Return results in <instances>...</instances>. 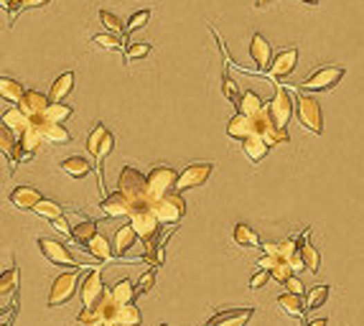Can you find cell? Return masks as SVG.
Here are the masks:
<instances>
[{
	"label": "cell",
	"mask_w": 364,
	"mask_h": 326,
	"mask_svg": "<svg viewBox=\"0 0 364 326\" xmlns=\"http://www.w3.org/2000/svg\"><path fill=\"white\" fill-rule=\"evenodd\" d=\"M41 199H44L41 191L33 189V186H16L10 191V204L16 209H33Z\"/></svg>",
	"instance_id": "obj_20"
},
{
	"label": "cell",
	"mask_w": 364,
	"mask_h": 326,
	"mask_svg": "<svg viewBox=\"0 0 364 326\" xmlns=\"http://www.w3.org/2000/svg\"><path fill=\"white\" fill-rule=\"evenodd\" d=\"M250 56L257 69H270L273 64V48H270V41L262 36V33H255L253 41H250Z\"/></svg>",
	"instance_id": "obj_18"
},
{
	"label": "cell",
	"mask_w": 364,
	"mask_h": 326,
	"mask_svg": "<svg viewBox=\"0 0 364 326\" xmlns=\"http://www.w3.org/2000/svg\"><path fill=\"white\" fill-rule=\"evenodd\" d=\"M69 118H71V107L64 102H51L48 110L44 112V120H48V123H66Z\"/></svg>",
	"instance_id": "obj_39"
},
{
	"label": "cell",
	"mask_w": 364,
	"mask_h": 326,
	"mask_svg": "<svg viewBox=\"0 0 364 326\" xmlns=\"http://www.w3.org/2000/svg\"><path fill=\"white\" fill-rule=\"evenodd\" d=\"M306 326H326V318H316V321H311V324Z\"/></svg>",
	"instance_id": "obj_53"
},
{
	"label": "cell",
	"mask_w": 364,
	"mask_h": 326,
	"mask_svg": "<svg viewBox=\"0 0 364 326\" xmlns=\"http://www.w3.org/2000/svg\"><path fill=\"white\" fill-rule=\"evenodd\" d=\"M326 298H329V286L311 288L309 296H306V309H318V306H324Z\"/></svg>",
	"instance_id": "obj_42"
},
{
	"label": "cell",
	"mask_w": 364,
	"mask_h": 326,
	"mask_svg": "<svg viewBox=\"0 0 364 326\" xmlns=\"http://www.w3.org/2000/svg\"><path fill=\"white\" fill-rule=\"evenodd\" d=\"M102 326H118V324H112V321H107V324H102Z\"/></svg>",
	"instance_id": "obj_55"
},
{
	"label": "cell",
	"mask_w": 364,
	"mask_h": 326,
	"mask_svg": "<svg viewBox=\"0 0 364 326\" xmlns=\"http://www.w3.org/2000/svg\"><path fill=\"white\" fill-rule=\"evenodd\" d=\"M227 136L237 138V141H247V138L255 136V118H247V115H235L227 125Z\"/></svg>",
	"instance_id": "obj_21"
},
{
	"label": "cell",
	"mask_w": 364,
	"mask_h": 326,
	"mask_svg": "<svg viewBox=\"0 0 364 326\" xmlns=\"http://www.w3.org/2000/svg\"><path fill=\"white\" fill-rule=\"evenodd\" d=\"M151 54V44H130L125 48V59L127 62H135V59H143V56Z\"/></svg>",
	"instance_id": "obj_47"
},
{
	"label": "cell",
	"mask_w": 364,
	"mask_h": 326,
	"mask_svg": "<svg viewBox=\"0 0 364 326\" xmlns=\"http://www.w3.org/2000/svg\"><path fill=\"white\" fill-rule=\"evenodd\" d=\"M285 288H288V293H295V296H303V286L298 278H288L285 280Z\"/></svg>",
	"instance_id": "obj_50"
},
{
	"label": "cell",
	"mask_w": 364,
	"mask_h": 326,
	"mask_svg": "<svg viewBox=\"0 0 364 326\" xmlns=\"http://www.w3.org/2000/svg\"><path fill=\"white\" fill-rule=\"evenodd\" d=\"M306 6H318V0H303Z\"/></svg>",
	"instance_id": "obj_54"
},
{
	"label": "cell",
	"mask_w": 364,
	"mask_h": 326,
	"mask_svg": "<svg viewBox=\"0 0 364 326\" xmlns=\"http://www.w3.org/2000/svg\"><path fill=\"white\" fill-rule=\"evenodd\" d=\"M235 245L250 250V247H262V242H260V235H257L250 224L239 222L237 227H235Z\"/></svg>",
	"instance_id": "obj_31"
},
{
	"label": "cell",
	"mask_w": 364,
	"mask_h": 326,
	"mask_svg": "<svg viewBox=\"0 0 364 326\" xmlns=\"http://www.w3.org/2000/svg\"><path fill=\"white\" fill-rule=\"evenodd\" d=\"M48 100L51 97H46V95H41V92H36V89H31V92H26V97L21 100V110L26 112V118L31 120V123H41L44 120V112L48 110Z\"/></svg>",
	"instance_id": "obj_14"
},
{
	"label": "cell",
	"mask_w": 364,
	"mask_h": 326,
	"mask_svg": "<svg viewBox=\"0 0 364 326\" xmlns=\"http://www.w3.org/2000/svg\"><path fill=\"white\" fill-rule=\"evenodd\" d=\"M104 296V283H102V273L100 271H92L84 275V280H82L80 286V298L84 306H92V303H97L100 298Z\"/></svg>",
	"instance_id": "obj_17"
},
{
	"label": "cell",
	"mask_w": 364,
	"mask_h": 326,
	"mask_svg": "<svg viewBox=\"0 0 364 326\" xmlns=\"http://www.w3.org/2000/svg\"><path fill=\"white\" fill-rule=\"evenodd\" d=\"M92 41H95V46L104 48V51H118V48L122 46V39L115 36V33H97Z\"/></svg>",
	"instance_id": "obj_43"
},
{
	"label": "cell",
	"mask_w": 364,
	"mask_h": 326,
	"mask_svg": "<svg viewBox=\"0 0 364 326\" xmlns=\"http://www.w3.org/2000/svg\"><path fill=\"white\" fill-rule=\"evenodd\" d=\"M270 278H273V273H270V271H262V268H260V271H257V273L253 275V278H250V288H253V291H257V288L265 286V283H268Z\"/></svg>",
	"instance_id": "obj_49"
},
{
	"label": "cell",
	"mask_w": 364,
	"mask_h": 326,
	"mask_svg": "<svg viewBox=\"0 0 364 326\" xmlns=\"http://www.w3.org/2000/svg\"><path fill=\"white\" fill-rule=\"evenodd\" d=\"M309 232H303V237L298 239V245H301V257L303 263H306V268H309L311 273H318V268H321V255H318V250L309 242Z\"/></svg>",
	"instance_id": "obj_29"
},
{
	"label": "cell",
	"mask_w": 364,
	"mask_h": 326,
	"mask_svg": "<svg viewBox=\"0 0 364 326\" xmlns=\"http://www.w3.org/2000/svg\"><path fill=\"white\" fill-rule=\"evenodd\" d=\"M130 224H133V230L138 232V237H140L143 242H148V239H156L161 222H158V217L153 215L151 207H140V209H133Z\"/></svg>",
	"instance_id": "obj_9"
},
{
	"label": "cell",
	"mask_w": 364,
	"mask_h": 326,
	"mask_svg": "<svg viewBox=\"0 0 364 326\" xmlns=\"http://www.w3.org/2000/svg\"><path fill=\"white\" fill-rule=\"evenodd\" d=\"M153 286H156V268L148 273H143V278L135 283V296H143V293H151Z\"/></svg>",
	"instance_id": "obj_45"
},
{
	"label": "cell",
	"mask_w": 364,
	"mask_h": 326,
	"mask_svg": "<svg viewBox=\"0 0 364 326\" xmlns=\"http://www.w3.org/2000/svg\"><path fill=\"white\" fill-rule=\"evenodd\" d=\"M341 77H344V66H321L301 82V87L309 92H329L339 84Z\"/></svg>",
	"instance_id": "obj_7"
},
{
	"label": "cell",
	"mask_w": 364,
	"mask_h": 326,
	"mask_svg": "<svg viewBox=\"0 0 364 326\" xmlns=\"http://www.w3.org/2000/svg\"><path fill=\"white\" fill-rule=\"evenodd\" d=\"M295 118H298V125L311 136H321L324 133L321 105L313 97H295Z\"/></svg>",
	"instance_id": "obj_2"
},
{
	"label": "cell",
	"mask_w": 364,
	"mask_h": 326,
	"mask_svg": "<svg viewBox=\"0 0 364 326\" xmlns=\"http://www.w3.org/2000/svg\"><path fill=\"white\" fill-rule=\"evenodd\" d=\"M46 143L44 141V133H41V123H31L28 130H26L24 136L18 138V159L16 163H24L33 156V153L39 151V145Z\"/></svg>",
	"instance_id": "obj_13"
},
{
	"label": "cell",
	"mask_w": 364,
	"mask_h": 326,
	"mask_svg": "<svg viewBox=\"0 0 364 326\" xmlns=\"http://www.w3.org/2000/svg\"><path fill=\"white\" fill-rule=\"evenodd\" d=\"M115 309H118V301L112 298V293H104L97 303L84 306L82 314L77 316V321H80L82 326H102L107 324V321H112Z\"/></svg>",
	"instance_id": "obj_5"
},
{
	"label": "cell",
	"mask_w": 364,
	"mask_h": 326,
	"mask_svg": "<svg viewBox=\"0 0 364 326\" xmlns=\"http://www.w3.org/2000/svg\"><path fill=\"white\" fill-rule=\"evenodd\" d=\"M100 21H102L107 28H110V33H115V36H122V24H120V18L115 16V13H110V10H100Z\"/></svg>",
	"instance_id": "obj_46"
},
{
	"label": "cell",
	"mask_w": 364,
	"mask_h": 326,
	"mask_svg": "<svg viewBox=\"0 0 364 326\" xmlns=\"http://www.w3.org/2000/svg\"><path fill=\"white\" fill-rule=\"evenodd\" d=\"M148 21H151V10H138V13L127 21V31H138V28H143Z\"/></svg>",
	"instance_id": "obj_48"
},
{
	"label": "cell",
	"mask_w": 364,
	"mask_h": 326,
	"mask_svg": "<svg viewBox=\"0 0 364 326\" xmlns=\"http://www.w3.org/2000/svg\"><path fill=\"white\" fill-rule=\"evenodd\" d=\"M255 311L253 309H232V311H222L209 321L206 326H247V321L253 318Z\"/></svg>",
	"instance_id": "obj_19"
},
{
	"label": "cell",
	"mask_w": 364,
	"mask_h": 326,
	"mask_svg": "<svg viewBox=\"0 0 364 326\" xmlns=\"http://www.w3.org/2000/svg\"><path fill=\"white\" fill-rule=\"evenodd\" d=\"M39 247H41V253H44V257H46L51 265H62V268H82V263H77V260L71 257L69 250H66L62 242H56V239L41 237Z\"/></svg>",
	"instance_id": "obj_11"
},
{
	"label": "cell",
	"mask_w": 364,
	"mask_h": 326,
	"mask_svg": "<svg viewBox=\"0 0 364 326\" xmlns=\"http://www.w3.org/2000/svg\"><path fill=\"white\" fill-rule=\"evenodd\" d=\"M112 298L118 303H133V298H135V286H133V280H127V278H122V280H118L115 286H112Z\"/></svg>",
	"instance_id": "obj_38"
},
{
	"label": "cell",
	"mask_w": 364,
	"mask_h": 326,
	"mask_svg": "<svg viewBox=\"0 0 364 326\" xmlns=\"http://www.w3.org/2000/svg\"><path fill=\"white\" fill-rule=\"evenodd\" d=\"M41 133H44V141L54 145H66L71 143V133L62 123H48V120H41Z\"/></svg>",
	"instance_id": "obj_22"
},
{
	"label": "cell",
	"mask_w": 364,
	"mask_h": 326,
	"mask_svg": "<svg viewBox=\"0 0 364 326\" xmlns=\"http://www.w3.org/2000/svg\"><path fill=\"white\" fill-rule=\"evenodd\" d=\"M112 148H115V138L110 136V130H107L102 123H100V125H95V130H92V133H89V138H87V151L92 153V159H95L97 174H100L102 161L112 153ZM97 179L102 181V174L97 176ZM102 191H104V183H102Z\"/></svg>",
	"instance_id": "obj_4"
},
{
	"label": "cell",
	"mask_w": 364,
	"mask_h": 326,
	"mask_svg": "<svg viewBox=\"0 0 364 326\" xmlns=\"http://www.w3.org/2000/svg\"><path fill=\"white\" fill-rule=\"evenodd\" d=\"M13 136H16V133H13V130H10L8 125L0 127V148H3V153H6V159H8L10 163L16 166V159H18V141H16Z\"/></svg>",
	"instance_id": "obj_36"
},
{
	"label": "cell",
	"mask_w": 364,
	"mask_h": 326,
	"mask_svg": "<svg viewBox=\"0 0 364 326\" xmlns=\"http://www.w3.org/2000/svg\"><path fill=\"white\" fill-rule=\"evenodd\" d=\"M18 280H21V271L13 265V268L3 273V278H0V296L8 298V293H13V291L18 288Z\"/></svg>",
	"instance_id": "obj_40"
},
{
	"label": "cell",
	"mask_w": 364,
	"mask_h": 326,
	"mask_svg": "<svg viewBox=\"0 0 364 326\" xmlns=\"http://www.w3.org/2000/svg\"><path fill=\"white\" fill-rule=\"evenodd\" d=\"M46 3H51V0H10V3H8V6H6V8H8L10 21H13V18H16L18 13H21V10H28V8H44Z\"/></svg>",
	"instance_id": "obj_41"
},
{
	"label": "cell",
	"mask_w": 364,
	"mask_h": 326,
	"mask_svg": "<svg viewBox=\"0 0 364 326\" xmlns=\"http://www.w3.org/2000/svg\"><path fill=\"white\" fill-rule=\"evenodd\" d=\"M214 171V163H191L181 176H179V181H176V191L181 194L186 189H194V186H201L206 183V179L212 176Z\"/></svg>",
	"instance_id": "obj_12"
},
{
	"label": "cell",
	"mask_w": 364,
	"mask_h": 326,
	"mask_svg": "<svg viewBox=\"0 0 364 326\" xmlns=\"http://www.w3.org/2000/svg\"><path fill=\"white\" fill-rule=\"evenodd\" d=\"M97 235V222L95 219H82L80 224H74V230H71V239L77 242V245H82L84 250H87L89 239Z\"/></svg>",
	"instance_id": "obj_34"
},
{
	"label": "cell",
	"mask_w": 364,
	"mask_h": 326,
	"mask_svg": "<svg viewBox=\"0 0 364 326\" xmlns=\"http://www.w3.org/2000/svg\"><path fill=\"white\" fill-rule=\"evenodd\" d=\"M0 97L10 105H21V100L26 97V89L21 82L10 80V77H0Z\"/></svg>",
	"instance_id": "obj_27"
},
{
	"label": "cell",
	"mask_w": 364,
	"mask_h": 326,
	"mask_svg": "<svg viewBox=\"0 0 364 326\" xmlns=\"http://www.w3.org/2000/svg\"><path fill=\"white\" fill-rule=\"evenodd\" d=\"M87 253L92 257H97V260H112L115 257V247L110 245V239L104 237V235H95V237L89 239Z\"/></svg>",
	"instance_id": "obj_30"
},
{
	"label": "cell",
	"mask_w": 364,
	"mask_h": 326,
	"mask_svg": "<svg viewBox=\"0 0 364 326\" xmlns=\"http://www.w3.org/2000/svg\"><path fill=\"white\" fill-rule=\"evenodd\" d=\"M295 62H298V48H285V51L275 54V59H273V64H270L268 69V80L275 82L288 77L295 69Z\"/></svg>",
	"instance_id": "obj_15"
},
{
	"label": "cell",
	"mask_w": 364,
	"mask_h": 326,
	"mask_svg": "<svg viewBox=\"0 0 364 326\" xmlns=\"http://www.w3.org/2000/svg\"><path fill=\"white\" fill-rule=\"evenodd\" d=\"M33 215H39V217H44V219H48V222H54V219H59V217H64V209H62V204H56V201H51V199H41L36 207L31 209Z\"/></svg>",
	"instance_id": "obj_37"
},
{
	"label": "cell",
	"mask_w": 364,
	"mask_h": 326,
	"mask_svg": "<svg viewBox=\"0 0 364 326\" xmlns=\"http://www.w3.org/2000/svg\"><path fill=\"white\" fill-rule=\"evenodd\" d=\"M222 95L230 100V102H239V89H237V82L232 80L230 77V72H224L222 74Z\"/></svg>",
	"instance_id": "obj_44"
},
{
	"label": "cell",
	"mask_w": 364,
	"mask_h": 326,
	"mask_svg": "<svg viewBox=\"0 0 364 326\" xmlns=\"http://www.w3.org/2000/svg\"><path fill=\"white\" fill-rule=\"evenodd\" d=\"M77 286H80V275H77V268H71L69 273H62L59 278L51 283V293H48V306L51 309H59L66 301H71V296L77 293Z\"/></svg>",
	"instance_id": "obj_6"
},
{
	"label": "cell",
	"mask_w": 364,
	"mask_h": 326,
	"mask_svg": "<svg viewBox=\"0 0 364 326\" xmlns=\"http://www.w3.org/2000/svg\"><path fill=\"white\" fill-rule=\"evenodd\" d=\"M8 3H10V0H3V6H8Z\"/></svg>",
	"instance_id": "obj_56"
},
{
	"label": "cell",
	"mask_w": 364,
	"mask_h": 326,
	"mask_svg": "<svg viewBox=\"0 0 364 326\" xmlns=\"http://www.w3.org/2000/svg\"><path fill=\"white\" fill-rule=\"evenodd\" d=\"M143 316L135 303H118V309L112 314V324L118 326H140Z\"/></svg>",
	"instance_id": "obj_24"
},
{
	"label": "cell",
	"mask_w": 364,
	"mask_h": 326,
	"mask_svg": "<svg viewBox=\"0 0 364 326\" xmlns=\"http://www.w3.org/2000/svg\"><path fill=\"white\" fill-rule=\"evenodd\" d=\"M135 239H140V237H138V232L133 230V224L130 222L122 224V227L115 232V255H125L127 250L135 245Z\"/></svg>",
	"instance_id": "obj_32"
},
{
	"label": "cell",
	"mask_w": 364,
	"mask_h": 326,
	"mask_svg": "<svg viewBox=\"0 0 364 326\" xmlns=\"http://www.w3.org/2000/svg\"><path fill=\"white\" fill-rule=\"evenodd\" d=\"M100 209L104 212V217H112V219H120V217H130L133 215V204L127 201L125 194H120V191H115V194H104L102 201H100Z\"/></svg>",
	"instance_id": "obj_16"
},
{
	"label": "cell",
	"mask_w": 364,
	"mask_h": 326,
	"mask_svg": "<svg viewBox=\"0 0 364 326\" xmlns=\"http://www.w3.org/2000/svg\"><path fill=\"white\" fill-rule=\"evenodd\" d=\"M176 181H179V176L174 174V168H168V166L153 168L151 174H148V194H151V201L166 197L168 191H174Z\"/></svg>",
	"instance_id": "obj_8"
},
{
	"label": "cell",
	"mask_w": 364,
	"mask_h": 326,
	"mask_svg": "<svg viewBox=\"0 0 364 326\" xmlns=\"http://www.w3.org/2000/svg\"><path fill=\"white\" fill-rule=\"evenodd\" d=\"M161 326H168V324H161Z\"/></svg>",
	"instance_id": "obj_57"
},
{
	"label": "cell",
	"mask_w": 364,
	"mask_h": 326,
	"mask_svg": "<svg viewBox=\"0 0 364 326\" xmlns=\"http://www.w3.org/2000/svg\"><path fill=\"white\" fill-rule=\"evenodd\" d=\"M54 230L56 232H62V235H69L71 237V230H74V227H69V222H66V219H64V217H59V219H54Z\"/></svg>",
	"instance_id": "obj_51"
},
{
	"label": "cell",
	"mask_w": 364,
	"mask_h": 326,
	"mask_svg": "<svg viewBox=\"0 0 364 326\" xmlns=\"http://www.w3.org/2000/svg\"><path fill=\"white\" fill-rule=\"evenodd\" d=\"M273 3H275V0H255V8H257V10H265V8H270Z\"/></svg>",
	"instance_id": "obj_52"
},
{
	"label": "cell",
	"mask_w": 364,
	"mask_h": 326,
	"mask_svg": "<svg viewBox=\"0 0 364 326\" xmlns=\"http://www.w3.org/2000/svg\"><path fill=\"white\" fill-rule=\"evenodd\" d=\"M3 125H8L13 133H16L18 138L24 136L26 130H28V125H31V120L26 118V112L18 107V105H13L10 110H6V115H3Z\"/></svg>",
	"instance_id": "obj_25"
},
{
	"label": "cell",
	"mask_w": 364,
	"mask_h": 326,
	"mask_svg": "<svg viewBox=\"0 0 364 326\" xmlns=\"http://www.w3.org/2000/svg\"><path fill=\"white\" fill-rule=\"evenodd\" d=\"M277 306H280V311H283L285 316H293L295 321H303V316H306V303L301 301V296L295 293L277 296Z\"/></svg>",
	"instance_id": "obj_23"
},
{
	"label": "cell",
	"mask_w": 364,
	"mask_h": 326,
	"mask_svg": "<svg viewBox=\"0 0 364 326\" xmlns=\"http://www.w3.org/2000/svg\"><path fill=\"white\" fill-rule=\"evenodd\" d=\"M71 89H74V74L71 72H64L62 77H56V82H51V100L54 102H62L66 97L71 95Z\"/></svg>",
	"instance_id": "obj_33"
},
{
	"label": "cell",
	"mask_w": 364,
	"mask_h": 326,
	"mask_svg": "<svg viewBox=\"0 0 364 326\" xmlns=\"http://www.w3.org/2000/svg\"><path fill=\"white\" fill-rule=\"evenodd\" d=\"M270 145L262 141L260 136H253L247 138V141H242V153H245V159L250 161V163H260L265 156H268Z\"/></svg>",
	"instance_id": "obj_26"
},
{
	"label": "cell",
	"mask_w": 364,
	"mask_h": 326,
	"mask_svg": "<svg viewBox=\"0 0 364 326\" xmlns=\"http://www.w3.org/2000/svg\"><path fill=\"white\" fill-rule=\"evenodd\" d=\"M262 110H265V105H262L260 95H255L253 89L242 92V97H239V102H237V112H239V115L255 118V115H260Z\"/></svg>",
	"instance_id": "obj_28"
},
{
	"label": "cell",
	"mask_w": 364,
	"mask_h": 326,
	"mask_svg": "<svg viewBox=\"0 0 364 326\" xmlns=\"http://www.w3.org/2000/svg\"><path fill=\"white\" fill-rule=\"evenodd\" d=\"M148 207L153 209V215L158 217L161 224H176L183 215H186V201H183V197L176 189L168 191L166 197L151 201Z\"/></svg>",
	"instance_id": "obj_3"
},
{
	"label": "cell",
	"mask_w": 364,
	"mask_h": 326,
	"mask_svg": "<svg viewBox=\"0 0 364 326\" xmlns=\"http://www.w3.org/2000/svg\"><path fill=\"white\" fill-rule=\"evenodd\" d=\"M118 191L125 194L127 201L135 209L148 207L151 204V194H148V176H143L140 171H135L133 166H125L118 176Z\"/></svg>",
	"instance_id": "obj_1"
},
{
	"label": "cell",
	"mask_w": 364,
	"mask_h": 326,
	"mask_svg": "<svg viewBox=\"0 0 364 326\" xmlns=\"http://www.w3.org/2000/svg\"><path fill=\"white\" fill-rule=\"evenodd\" d=\"M268 110H270V118L275 120L277 127H288L291 115H293V100H291V92L283 87H277L275 95H273V100H270V105H268Z\"/></svg>",
	"instance_id": "obj_10"
},
{
	"label": "cell",
	"mask_w": 364,
	"mask_h": 326,
	"mask_svg": "<svg viewBox=\"0 0 364 326\" xmlns=\"http://www.w3.org/2000/svg\"><path fill=\"white\" fill-rule=\"evenodd\" d=\"M62 171L66 176H71V179H84L92 171V163H87L82 156H71V159L62 161Z\"/></svg>",
	"instance_id": "obj_35"
}]
</instances>
